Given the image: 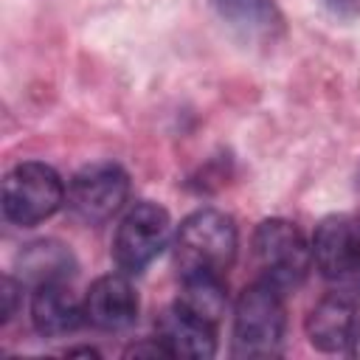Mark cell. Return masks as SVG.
Returning a JSON list of instances; mask_svg holds the SVG:
<instances>
[{
    "label": "cell",
    "instance_id": "6da1fadb",
    "mask_svg": "<svg viewBox=\"0 0 360 360\" xmlns=\"http://www.w3.org/2000/svg\"><path fill=\"white\" fill-rule=\"evenodd\" d=\"M287 332L284 292L259 278L245 287L233 304L231 354L233 357H276Z\"/></svg>",
    "mask_w": 360,
    "mask_h": 360
},
{
    "label": "cell",
    "instance_id": "7a4b0ae2",
    "mask_svg": "<svg viewBox=\"0 0 360 360\" xmlns=\"http://www.w3.org/2000/svg\"><path fill=\"white\" fill-rule=\"evenodd\" d=\"M239 233L236 222L217 208H197L188 214L174 236V264L186 273H217L225 276L236 259Z\"/></svg>",
    "mask_w": 360,
    "mask_h": 360
},
{
    "label": "cell",
    "instance_id": "3957f363",
    "mask_svg": "<svg viewBox=\"0 0 360 360\" xmlns=\"http://www.w3.org/2000/svg\"><path fill=\"white\" fill-rule=\"evenodd\" d=\"M65 183L53 166L42 160H22L3 177V217L11 225L34 228L51 219L65 205Z\"/></svg>",
    "mask_w": 360,
    "mask_h": 360
},
{
    "label": "cell",
    "instance_id": "277c9868",
    "mask_svg": "<svg viewBox=\"0 0 360 360\" xmlns=\"http://www.w3.org/2000/svg\"><path fill=\"white\" fill-rule=\"evenodd\" d=\"M253 259L262 270V278L278 287L284 295L304 284L312 267V250L304 233L281 217L262 219L253 231Z\"/></svg>",
    "mask_w": 360,
    "mask_h": 360
},
{
    "label": "cell",
    "instance_id": "5b68a950",
    "mask_svg": "<svg viewBox=\"0 0 360 360\" xmlns=\"http://www.w3.org/2000/svg\"><path fill=\"white\" fill-rule=\"evenodd\" d=\"M172 217L163 205L141 200L118 222L112 236V259L121 273L135 276L146 270L169 245Z\"/></svg>",
    "mask_w": 360,
    "mask_h": 360
},
{
    "label": "cell",
    "instance_id": "8992f818",
    "mask_svg": "<svg viewBox=\"0 0 360 360\" xmlns=\"http://www.w3.org/2000/svg\"><path fill=\"white\" fill-rule=\"evenodd\" d=\"M129 197V177L118 163L98 160L82 166L68 183V208L84 225L107 222Z\"/></svg>",
    "mask_w": 360,
    "mask_h": 360
},
{
    "label": "cell",
    "instance_id": "52a82bcc",
    "mask_svg": "<svg viewBox=\"0 0 360 360\" xmlns=\"http://www.w3.org/2000/svg\"><path fill=\"white\" fill-rule=\"evenodd\" d=\"M312 264L329 281H343L360 273V225L346 214L323 217L309 242Z\"/></svg>",
    "mask_w": 360,
    "mask_h": 360
},
{
    "label": "cell",
    "instance_id": "ba28073f",
    "mask_svg": "<svg viewBox=\"0 0 360 360\" xmlns=\"http://www.w3.org/2000/svg\"><path fill=\"white\" fill-rule=\"evenodd\" d=\"M138 292L127 273H107L96 278L84 295V318L104 332H121L138 318Z\"/></svg>",
    "mask_w": 360,
    "mask_h": 360
},
{
    "label": "cell",
    "instance_id": "9c48e42d",
    "mask_svg": "<svg viewBox=\"0 0 360 360\" xmlns=\"http://www.w3.org/2000/svg\"><path fill=\"white\" fill-rule=\"evenodd\" d=\"M219 20L250 45H273L284 31L276 0H211Z\"/></svg>",
    "mask_w": 360,
    "mask_h": 360
},
{
    "label": "cell",
    "instance_id": "30bf717a",
    "mask_svg": "<svg viewBox=\"0 0 360 360\" xmlns=\"http://www.w3.org/2000/svg\"><path fill=\"white\" fill-rule=\"evenodd\" d=\"M169 357H191V360H208L217 354V326L194 318L191 312L172 304L158 318V335H155Z\"/></svg>",
    "mask_w": 360,
    "mask_h": 360
},
{
    "label": "cell",
    "instance_id": "8fae6325",
    "mask_svg": "<svg viewBox=\"0 0 360 360\" xmlns=\"http://www.w3.org/2000/svg\"><path fill=\"white\" fill-rule=\"evenodd\" d=\"M354 301L346 292H329L323 295L307 315L304 329L309 343L318 352L335 354V352H346L354 335Z\"/></svg>",
    "mask_w": 360,
    "mask_h": 360
},
{
    "label": "cell",
    "instance_id": "7c38bea8",
    "mask_svg": "<svg viewBox=\"0 0 360 360\" xmlns=\"http://www.w3.org/2000/svg\"><path fill=\"white\" fill-rule=\"evenodd\" d=\"M84 304H79L62 281L39 284L31 295V326L39 338H65L84 323Z\"/></svg>",
    "mask_w": 360,
    "mask_h": 360
},
{
    "label": "cell",
    "instance_id": "4fadbf2b",
    "mask_svg": "<svg viewBox=\"0 0 360 360\" xmlns=\"http://www.w3.org/2000/svg\"><path fill=\"white\" fill-rule=\"evenodd\" d=\"M17 270L22 284L39 287V284L70 278L76 270V259L68 250V245L56 239H37L17 253Z\"/></svg>",
    "mask_w": 360,
    "mask_h": 360
},
{
    "label": "cell",
    "instance_id": "5bb4252c",
    "mask_svg": "<svg viewBox=\"0 0 360 360\" xmlns=\"http://www.w3.org/2000/svg\"><path fill=\"white\" fill-rule=\"evenodd\" d=\"M180 309L191 312L205 323H219L228 295H225V276L217 273H186L180 276V295L174 301Z\"/></svg>",
    "mask_w": 360,
    "mask_h": 360
},
{
    "label": "cell",
    "instance_id": "9a60e30c",
    "mask_svg": "<svg viewBox=\"0 0 360 360\" xmlns=\"http://www.w3.org/2000/svg\"><path fill=\"white\" fill-rule=\"evenodd\" d=\"M0 298H3V309H0V321L8 323L17 309H20V298H22V281H17L14 276H3V284H0Z\"/></svg>",
    "mask_w": 360,
    "mask_h": 360
},
{
    "label": "cell",
    "instance_id": "2e32d148",
    "mask_svg": "<svg viewBox=\"0 0 360 360\" xmlns=\"http://www.w3.org/2000/svg\"><path fill=\"white\" fill-rule=\"evenodd\" d=\"M349 352L354 357H360V321L354 323V335H352V343H349Z\"/></svg>",
    "mask_w": 360,
    "mask_h": 360
},
{
    "label": "cell",
    "instance_id": "e0dca14e",
    "mask_svg": "<svg viewBox=\"0 0 360 360\" xmlns=\"http://www.w3.org/2000/svg\"><path fill=\"white\" fill-rule=\"evenodd\" d=\"M68 354H84V357H98V352H96V349H90V346H76V349H68Z\"/></svg>",
    "mask_w": 360,
    "mask_h": 360
}]
</instances>
